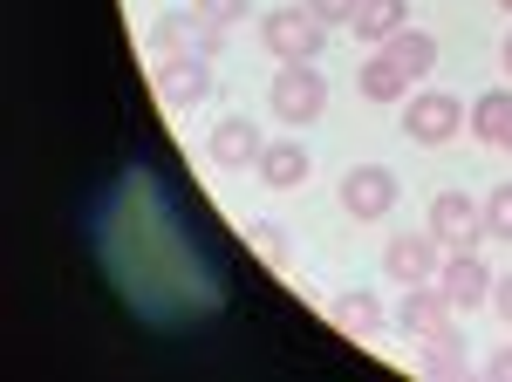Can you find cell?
<instances>
[{
  "label": "cell",
  "mask_w": 512,
  "mask_h": 382,
  "mask_svg": "<svg viewBox=\"0 0 512 382\" xmlns=\"http://www.w3.org/2000/svg\"><path fill=\"white\" fill-rule=\"evenodd\" d=\"M499 151H512V123H506V137H499Z\"/></svg>",
  "instance_id": "25"
},
{
  "label": "cell",
  "mask_w": 512,
  "mask_h": 382,
  "mask_svg": "<svg viewBox=\"0 0 512 382\" xmlns=\"http://www.w3.org/2000/svg\"><path fill=\"white\" fill-rule=\"evenodd\" d=\"M246 246H253V253H260V260H267V267H287V232L274 226V219H253V226H246Z\"/></svg>",
  "instance_id": "19"
},
{
  "label": "cell",
  "mask_w": 512,
  "mask_h": 382,
  "mask_svg": "<svg viewBox=\"0 0 512 382\" xmlns=\"http://www.w3.org/2000/svg\"><path fill=\"white\" fill-rule=\"evenodd\" d=\"M308 7H315V21L335 28V21H355V7H362V0H308Z\"/></svg>",
  "instance_id": "22"
},
{
  "label": "cell",
  "mask_w": 512,
  "mask_h": 382,
  "mask_svg": "<svg viewBox=\"0 0 512 382\" xmlns=\"http://www.w3.org/2000/svg\"><path fill=\"white\" fill-rule=\"evenodd\" d=\"M301 178H308V151H301L294 137H280V144H267V151H260V185L294 191Z\"/></svg>",
  "instance_id": "15"
},
{
  "label": "cell",
  "mask_w": 512,
  "mask_h": 382,
  "mask_svg": "<svg viewBox=\"0 0 512 382\" xmlns=\"http://www.w3.org/2000/svg\"><path fill=\"white\" fill-rule=\"evenodd\" d=\"M465 355H472V348L458 342V328H437L417 362H424V376H431V382H451V376H472V362H465Z\"/></svg>",
  "instance_id": "14"
},
{
  "label": "cell",
  "mask_w": 512,
  "mask_h": 382,
  "mask_svg": "<svg viewBox=\"0 0 512 382\" xmlns=\"http://www.w3.org/2000/svg\"><path fill=\"white\" fill-rule=\"evenodd\" d=\"M260 151H267V144H260V130H253L246 116H226V123L205 137V157H212L219 171H253V164H260Z\"/></svg>",
  "instance_id": "10"
},
{
  "label": "cell",
  "mask_w": 512,
  "mask_h": 382,
  "mask_svg": "<svg viewBox=\"0 0 512 382\" xmlns=\"http://www.w3.org/2000/svg\"><path fill=\"white\" fill-rule=\"evenodd\" d=\"M451 260V246L437 239V232H396L390 246H383V267H390L396 287H417V280H437Z\"/></svg>",
  "instance_id": "4"
},
{
  "label": "cell",
  "mask_w": 512,
  "mask_h": 382,
  "mask_svg": "<svg viewBox=\"0 0 512 382\" xmlns=\"http://www.w3.org/2000/svg\"><path fill=\"white\" fill-rule=\"evenodd\" d=\"M260 41H267V55H280V62H315L321 41H328V21H315V7H274L260 21Z\"/></svg>",
  "instance_id": "1"
},
{
  "label": "cell",
  "mask_w": 512,
  "mask_h": 382,
  "mask_svg": "<svg viewBox=\"0 0 512 382\" xmlns=\"http://www.w3.org/2000/svg\"><path fill=\"white\" fill-rule=\"evenodd\" d=\"M499 7H506V14H512V0H499Z\"/></svg>",
  "instance_id": "27"
},
{
  "label": "cell",
  "mask_w": 512,
  "mask_h": 382,
  "mask_svg": "<svg viewBox=\"0 0 512 382\" xmlns=\"http://www.w3.org/2000/svg\"><path fill=\"white\" fill-rule=\"evenodd\" d=\"M355 89H362V103H403L410 76L396 69L390 55H369V62H362V76H355Z\"/></svg>",
  "instance_id": "16"
},
{
  "label": "cell",
  "mask_w": 512,
  "mask_h": 382,
  "mask_svg": "<svg viewBox=\"0 0 512 382\" xmlns=\"http://www.w3.org/2000/svg\"><path fill=\"white\" fill-rule=\"evenodd\" d=\"M485 376H499V382H512V348H492V355H485Z\"/></svg>",
  "instance_id": "23"
},
{
  "label": "cell",
  "mask_w": 512,
  "mask_h": 382,
  "mask_svg": "<svg viewBox=\"0 0 512 382\" xmlns=\"http://www.w3.org/2000/svg\"><path fill=\"white\" fill-rule=\"evenodd\" d=\"M198 14H212V21H226V28H233V21H246V0H192Z\"/></svg>",
  "instance_id": "21"
},
{
  "label": "cell",
  "mask_w": 512,
  "mask_h": 382,
  "mask_svg": "<svg viewBox=\"0 0 512 382\" xmlns=\"http://www.w3.org/2000/svg\"><path fill=\"white\" fill-rule=\"evenodd\" d=\"M396 28H410V0H362L355 7V35L362 41H390Z\"/></svg>",
  "instance_id": "17"
},
{
  "label": "cell",
  "mask_w": 512,
  "mask_h": 382,
  "mask_svg": "<svg viewBox=\"0 0 512 382\" xmlns=\"http://www.w3.org/2000/svg\"><path fill=\"white\" fill-rule=\"evenodd\" d=\"M267 103H274L280 123H315L328 110V82H321L315 62H280L274 89H267Z\"/></svg>",
  "instance_id": "2"
},
{
  "label": "cell",
  "mask_w": 512,
  "mask_h": 382,
  "mask_svg": "<svg viewBox=\"0 0 512 382\" xmlns=\"http://www.w3.org/2000/svg\"><path fill=\"white\" fill-rule=\"evenodd\" d=\"M437 280H444L451 307H478V301H492V287H499V280H492V267H485L478 253H451Z\"/></svg>",
  "instance_id": "11"
},
{
  "label": "cell",
  "mask_w": 512,
  "mask_h": 382,
  "mask_svg": "<svg viewBox=\"0 0 512 382\" xmlns=\"http://www.w3.org/2000/svg\"><path fill=\"white\" fill-rule=\"evenodd\" d=\"M506 76H512V35H506Z\"/></svg>",
  "instance_id": "26"
},
{
  "label": "cell",
  "mask_w": 512,
  "mask_h": 382,
  "mask_svg": "<svg viewBox=\"0 0 512 382\" xmlns=\"http://www.w3.org/2000/svg\"><path fill=\"white\" fill-rule=\"evenodd\" d=\"M212 89H219V82H212V62H205V55H164V69H158L164 110H198Z\"/></svg>",
  "instance_id": "8"
},
{
  "label": "cell",
  "mask_w": 512,
  "mask_h": 382,
  "mask_svg": "<svg viewBox=\"0 0 512 382\" xmlns=\"http://www.w3.org/2000/svg\"><path fill=\"white\" fill-rule=\"evenodd\" d=\"M396 328H403L410 342H431L437 328H451V294H444V280H417V287H403V301H396Z\"/></svg>",
  "instance_id": "7"
},
{
  "label": "cell",
  "mask_w": 512,
  "mask_h": 382,
  "mask_svg": "<svg viewBox=\"0 0 512 382\" xmlns=\"http://www.w3.org/2000/svg\"><path fill=\"white\" fill-rule=\"evenodd\" d=\"M383 55H390V62H396L410 82H424V76L437 69V41L424 35V28H396V35L383 41Z\"/></svg>",
  "instance_id": "13"
},
{
  "label": "cell",
  "mask_w": 512,
  "mask_h": 382,
  "mask_svg": "<svg viewBox=\"0 0 512 382\" xmlns=\"http://www.w3.org/2000/svg\"><path fill=\"white\" fill-rule=\"evenodd\" d=\"M431 232L451 253H478V239H485V205L465 198V191H437L431 198Z\"/></svg>",
  "instance_id": "6"
},
{
  "label": "cell",
  "mask_w": 512,
  "mask_h": 382,
  "mask_svg": "<svg viewBox=\"0 0 512 382\" xmlns=\"http://www.w3.org/2000/svg\"><path fill=\"white\" fill-rule=\"evenodd\" d=\"M465 116H472V110H465L458 96L424 89V96H410V103H403V137H410V144H451Z\"/></svg>",
  "instance_id": "5"
},
{
  "label": "cell",
  "mask_w": 512,
  "mask_h": 382,
  "mask_svg": "<svg viewBox=\"0 0 512 382\" xmlns=\"http://www.w3.org/2000/svg\"><path fill=\"white\" fill-rule=\"evenodd\" d=\"M151 48L158 55H219L226 48V21H212V14H158L151 21Z\"/></svg>",
  "instance_id": "3"
},
{
  "label": "cell",
  "mask_w": 512,
  "mask_h": 382,
  "mask_svg": "<svg viewBox=\"0 0 512 382\" xmlns=\"http://www.w3.org/2000/svg\"><path fill=\"white\" fill-rule=\"evenodd\" d=\"M492 307H499V321H512V273L499 280V287H492Z\"/></svg>",
  "instance_id": "24"
},
{
  "label": "cell",
  "mask_w": 512,
  "mask_h": 382,
  "mask_svg": "<svg viewBox=\"0 0 512 382\" xmlns=\"http://www.w3.org/2000/svg\"><path fill=\"white\" fill-rule=\"evenodd\" d=\"M506 123H512V89H485V96L472 103V130L485 137V144H499Z\"/></svg>",
  "instance_id": "18"
},
{
  "label": "cell",
  "mask_w": 512,
  "mask_h": 382,
  "mask_svg": "<svg viewBox=\"0 0 512 382\" xmlns=\"http://www.w3.org/2000/svg\"><path fill=\"white\" fill-rule=\"evenodd\" d=\"M328 321H335V328H342L349 342H376L390 314H383V301H376L369 287H355V294H335V307H328Z\"/></svg>",
  "instance_id": "12"
},
{
  "label": "cell",
  "mask_w": 512,
  "mask_h": 382,
  "mask_svg": "<svg viewBox=\"0 0 512 382\" xmlns=\"http://www.w3.org/2000/svg\"><path fill=\"white\" fill-rule=\"evenodd\" d=\"M478 205H485V239H512V185H492Z\"/></svg>",
  "instance_id": "20"
},
{
  "label": "cell",
  "mask_w": 512,
  "mask_h": 382,
  "mask_svg": "<svg viewBox=\"0 0 512 382\" xmlns=\"http://www.w3.org/2000/svg\"><path fill=\"white\" fill-rule=\"evenodd\" d=\"M390 205H396V171H383V164H355L349 178H342V212H349V219L369 226V219H383Z\"/></svg>",
  "instance_id": "9"
}]
</instances>
